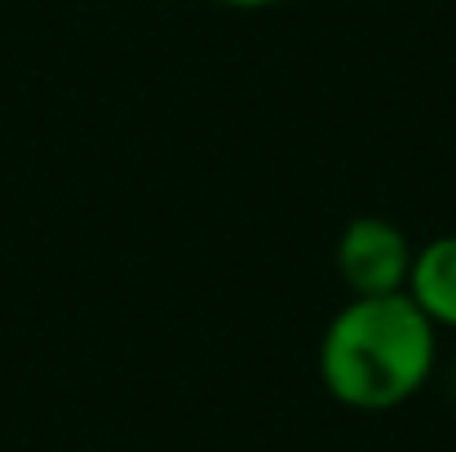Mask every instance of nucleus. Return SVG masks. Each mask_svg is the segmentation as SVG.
Wrapping results in <instances>:
<instances>
[{
  "mask_svg": "<svg viewBox=\"0 0 456 452\" xmlns=\"http://www.w3.org/2000/svg\"><path fill=\"white\" fill-rule=\"evenodd\" d=\"M435 324L408 293L354 298L319 341V377L328 395L359 413L408 404L435 373Z\"/></svg>",
  "mask_w": 456,
  "mask_h": 452,
  "instance_id": "nucleus-1",
  "label": "nucleus"
},
{
  "mask_svg": "<svg viewBox=\"0 0 456 452\" xmlns=\"http://www.w3.org/2000/svg\"><path fill=\"white\" fill-rule=\"evenodd\" d=\"M337 267H341L346 284L354 289V298L403 293L408 289V271H412V244L386 218H354L341 231Z\"/></svg>",
  "mask_w": 456,
  "mask_h": 452,
  "instance_id": "nucleus-2",
  "label": "nucleus"
},
{
  "mask_svg": "<svg viewBox=\"0 0 456 452\" xmlns=\"http://www.w3.org/2000/svg\"><path fill=\"white\" fill-rule=\"evenodd\" d=\"M403 293L426 310L435 328H456V235H439L412 253Z\"/></svg>",
  "mask_w": 456,
  "mask_h": 452,
  "instance_id": "nucleus-3",
  "label": "nucleus"
},
{
  "mask_svg": "<svg viewBox=\"0 0 456 452\" xmlns=\"http://www.w3.org/2000/svg\"><path fill=\"white\" fill-rule=\"evenodd\" d=\"M231 9H266V4H280V0H222Z\"/></svg>",
  "mask_w": 456,
  "mask_h": 452,
  "instance_id": "nucleus-4",
  "label": "nucleus"
}]
</instances>
